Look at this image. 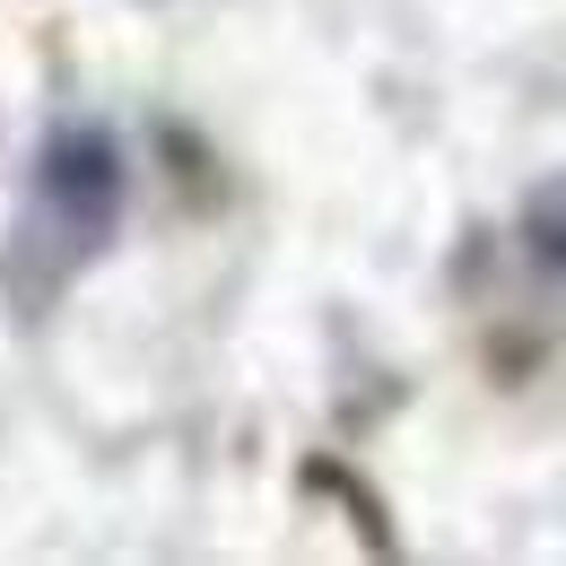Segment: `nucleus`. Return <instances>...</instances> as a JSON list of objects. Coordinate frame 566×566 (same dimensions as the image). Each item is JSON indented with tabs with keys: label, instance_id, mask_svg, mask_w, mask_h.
I'll list each match as a JSON object with an SVG mask.
<instances>
[{
	"label": "nucleus",
	"instance_id": "nucleus-1",
	"mask_svg": "<svg viewBox=\"0 0 566 566\" xmlns=\"http://www.w3.org/2000/svg\"><path fill=\"white\" fill-rule=\"evenodd\" d=\"M532 235H541V253H549V262L566 271V175L532 192Z\"/></svg>",
	"mask_w": 566,
	"mask_h": 566
}]
</instances>
